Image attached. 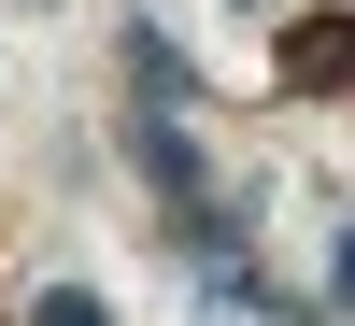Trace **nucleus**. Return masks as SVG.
Instances as JSON below:
<instances>
[{"label":"nucleus","instance_id":"obj_1","mask_svg":"<svg viewBox=\"0 0 355 326\" xmlns=\"http://www.w3.org/2000/svg\"><path fill=\"white\" fill-rule=\"evenodd\" d=\"M355 71V28L327 15V28H299V43H284V85H341Z\"/></svg>","mask_w":355,"mask_h":326},{"label":"nucleus","instance_id":"obj_2","mask_svg":"<svg viewBox=\"0 0 355 326\" xmlns=\"http://www.w3.org/2000/svg\"><path fill=\"white\" fill-rule=\"evenodd\" d=\"M128 142H142V170H157V185H171V199H199V156H185V128H171V114H142V128H128Z\"/></svg>","mask_w":355,"mask_h":326},{"label":"nucleus","instance_id":"obj_3","mask_svg":"<svg viewBox=\"0 0 355 326\" xmlns=\"http://www.w3.org/2000/svg\"><path fill=\"white\" fill-rule=\"evenodd\" d=\"M28 326H114V312H100V298H85V284H57V298H43V312H28Z\"/></svg>","mask_w":355,"mask_h":326},{"label":"nucleus","instance_id":"obj_4","mask_svg":"<svg viewBox=\"0 0 355 326\" xmlns=\"http://www.w3.org/2000/svg\"><path fill=\"white\" fill-rule=\"evenodd\" d=\"M341 298H355V242H341Z\"/></svg>","mask_w":355,"mask_h":326}]
</instances>
